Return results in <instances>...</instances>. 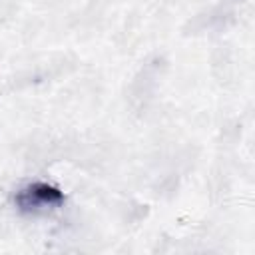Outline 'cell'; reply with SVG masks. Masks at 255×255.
<instances>
[{"label": "cell", "mask_w": 255, "mask_h": 255, "mask_svg": "<svg viewBox=\"0 0 255 255\" xmlns=\"http://www.w3.org/2000/svg\"><path fill=\"white\" fill-rule=\"evenodd\" d=\"M12 201L14 207L24 215H48L64 207L66 195L58 185L36 179L20 185Z\"/></svg>", "instance_id": "cell-1"}]
</instances>
